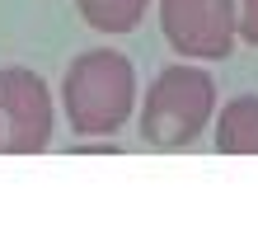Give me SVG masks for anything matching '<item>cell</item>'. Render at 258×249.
Instances as JSON below:
<instances>
[{
  "mask_svg": "<svg viewBox=\"0 0 258 249\" xmlns=\"http://www.w3.org/2000/svg\"><path fill=\"white\" fill-rule=\"evenodd\" d=\"M75 10L94 33H132L146 19L150 0H75Z\"/></svg>",
  "mask_w": 258,
  "mask_h": 249,
  "instance_id": "8992f818",
  "label": "cell"
},
{
  "mask_svg": "<svg viewBox=\"0 0 258 249\" xmlns=\"http://www.w3.org/2000/svg\"><path fill=\"white\" fill-rule=\"evenodd\" d=\"M0 151H5V122H0Z\"/></svg>",
  "mask_w": 258,
  "mask_h": 249,
  "instance_id": "ba28073f",
  "label": "cell"
},
{
  "mask_svg": "<svg viewBox=\"0 0 258 249\" xmlns=\"http://www.w3.org/2000/svg\"><path fill=\"white\" fill-rule=\"evenodd\" d=\"M160 33L183 61H225L239 42L235 0H160Z\"/></svg>",
  "mask_w": 258,
  "mask_h": 249,
  "instance_id": "3957f363",
  "label": "cell"
},
{
  "mask_svg": "<svg viewBox=\"0 0 258 249\" xmlns=\"http://www.w3.org/2000/svg\"><path fill=\"white\" fill-rule=\"evenodd\" d=\"M61 108L75 136H113L136 113L132 57L113 47H89L61 75Z\"/></svg>",
  "mask_w": 258,
  "mask_h": 249,
  "instance_id": "6da1fadb",
  "label": "cell"
},
{
  "mask_svg": "<svg viewBox=\"0 0 258 249\" xmlns=\"http://www.w3.org/2000/svg\"><path fill=\"white\" fill-rule=\"evenodd\" d=\"M216 118V80L207 66H164L155 80L146 85L141 99V141L155 151H183L207 132V122Z\"/></svg>",
  "mask_w": 258,
  "mask_h": 249,
  "instance_id": "7a4b0ae2",
  "label": "cell"
},
{
  "mask_svg": "<svg viewBox=\"0 0 258 249\" xmlns=\"http://www.w3.org/2000/svg\"><path fill=\"white\" fill-rule=\"evenodd\" d=\"M235 10H239V42L258 47V0H235Z\"/></svg>",
  "mask_w": 258,
  "mask_h": 249,
  "instance_id": "52a82bcc",
  "label": "cell"
},
{
  "mask_svg": "<svg viewBox=\"0 0 258 249\" xmlns=\"http://www.w3.org/2000/svg\"><path fill=\"white\" fill-rule=\"evenodd\" d=\"M221 155H258V94H235L216 118Z\"/></svg>",
  "mask_w": 258,
  "mask_h": 249,
  "instance_id": "5b68a950",
  "label": "cell"
},
{
  "mask_svg": "<svg viewBox=\"0 0 258 249\" xmlns=\"http://www.w3.org/2000/svg\"><path fill=\"white\" fill-rule=\"evenodd\" d=\"M0 122H5L10 155H38L52 141V89L28 66H0Z\"/></svg>",
  "mask_w": 258,
  "mask_h": 249,
  "instance_id": "277c9868",
  "label": "cell"
}]
</instances>
